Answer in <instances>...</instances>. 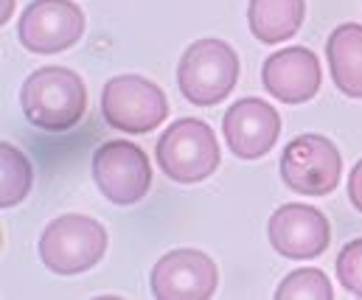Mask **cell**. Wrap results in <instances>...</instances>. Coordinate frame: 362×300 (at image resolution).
<instances>
[{"mask_svg": "<svg viewBox=\"0 0 362 300\" xmlns=\"http://www.w3.org/2000/svg\"><path fill=\"white\" fill-rule=\"evenodd\" d=\"M306 3L303 0H250L247 6V23L259 42H284L298 34L303 25Z\"/></svg>", "mask_w": 362, "mask_h": 300, "instance_id": "cell-14", "label": "cell"}, {"mask_svg": "<svg viewBox=\"0 0 362 300\" xmlns=\"http://www.w3.org/2000/svg\"><path fill=\"white\" fill-rule=\"evenodd\" d=\"M219 140L199 118H180L158 140V163L175 183H202L219 169Z\"/></svg>", "mask_w": 362, "mask_h": 300, "instance_id": "cell-4", "label": "cell"}, {"mask_svg": "<svg viewBox=\"0 0 362 300\" xmlns=\"http://www.w3.org/2000/svg\"><path fill=\"white\" fill-rule=\"evenodd\" d=\"M326 59L337 90L349 99H362V25L343 23L326 42Z\"/></svg>", "mask_w": 362, "mask_h": 300, "instance_id": "cell-13", "label": "cell"}, {"mask_svg": "<svg viewBox=\"0 0 362 300\" xmlns=\"http://www.w3.org/2000/svg\"><path fill=\"white\" fill-rule=\"evenodd\" d=\"M275 298L278 300H332L334 298V289H332V281L323 270H315V267H303V270H295L289 272L278 289H275Z\"/></svg>", "mask_w": 362, "mask_h": 300, "instance_id": "cell-16", "label": "cell"}, {"mask_svg": "<svg viewBox=\"0 0 362 300\" xmlns=\"http://www.w3.org/2000/svg\"><path fill=\"white\" fill-rule=\"evenodd\" d=\"M20 104L28 124L45 132H68L88 109V88L71 68L51 65L34 71L23 82Z\"/></svg>", "mask_w": 362, "mask_h": 300, "instance_id": "cell-1", "label": "cell"}, {"mask_svg": "<svg viewBox=\"0 0 362 300\" xmlns=\"http://www.w3.org/2000/svg\"><path fill=\"white\" fill-rule=\"evenodd\" d=\"M107 250L101 222L82 213L57 216L40 236V258L57 275H79L95 267Z\"/></svg>", "mask_w": 362, "mask_h": 300, "instance_id": "cell-3", "label": "cell"}, {"mask_svg": "<svg viewBox=\"0 0 362 300\" xmlns=\"http://www.w3.org/2000/svg\"><path fill=\"white\" fill-rule=\"evenodd\" d=\"M349 200L362 213V160L351 169V174H349Z\"/></svg>", "mask_w": 362, "mask_h": 300, "instance_id": "cell-18", "label": "cell"}, {"mask_svg": "<svg viewBox=\"0 0 362 300\" xmlns=\"http://www.w3.org/2000/svg\"><path fill=\"white\" fill-rule=\"evenodd\" d=\"M262 82L281 104H306L317 96L323 82L320 59L303 45L275 51L262 65Z\"/></svg>", "mask_w": 362, "mask_h": 300, "instance_id": "cell-12", "label": "cell"}, {"mask_svg": "<svg viewBox=\"0 0 362 300\" xmlns=\"http://www.w3.org/2000/svg\"><path fill=\"white\" fill-rule=\"evenodd\" d=\"M337 278L351 295L362 298V239L349 241L340 250V256H337Z\"/></svg>", "mask_w": 362, "mask_h": 300, "instance_id": "cell-17", "label": "cell"}, {"mask_svg": "<svg viewBox=\"0 0 362 300\" xmlns=\"http://www.w3.org/2000/svg\"><path fill=\"white\" fill-rule=\"evenodd\" d=\"M85 34V14L74 0H31L20 17L17 37L31 54H59Z\"/></svg>", "mask_w": 362, "mask_h": 300, "instance_id": "cell-8", "label": "cell"}, {"mask_svg": "<svg viewBox=\"0 0 362 300\" xmlns=\"http://www.w3.org/2000/svg\"><path fill=\"white\" fill-rule=\"evenodd\" d=\"M236 82L239 56L225 40L205 37L185 48L177 65V85L188 104L214 107L233 93Z\"/></svg>", "mask_w": 362, "mask_h": 300, "instance_id": "cell-2", "label": "cell"}, {"mask_svg": "<svg viewBox=\"0 0 362 300\" xmlns=\"http://www.w3.org/2000/svg\"><path fill=\"white\" fill-rule=\"evenodd\" d=\"M225 140L242 160L264 157L281 135V115L264 99H239L222 118Z\"/></svg>", "mask_w": 362, "mask_h": 300, "instance_id": "cell-11", "label": "cell"}, {"mask_svg": "<svg viewBox=\"0 0 362 300\" xmlns=\"http://www.w3.org/2000/svg\"><path fill=\"white\" fill-rule=\"evenodd\" d=\"M101 115L110 126L129 132V135H144L160 126L169 115V101L166 93L135 73L112 76L104 90H101Z\"/></svg>", "mask_w": 362, "mask_h": 300, "instance_id": "cell-6", "label": "cell"}, {"mask_svg": "<svg viewBox=\"0 0 362 300\" xmlns=\"http://www.w3.org/2000/svg\"><path fill=\"white\" fill-rule=\"evenodd\" d=\"M219 270L202 250H172L152 267V295L158 300H205L216 292Z\"/></svg>", "mask_w": 362, "mask_h": 300, "instance_id": "cell-9", "label": "cell"}, {"mask_svg": "<svg viewBox=\"0 0 362 300\" xmlns=\"http://www.w3.org/2000/svg\"><path fill=\"white\" fill-rule=\"evenodd\" d=\"M93 180L112 205H135L149 194L152 166L141 146L107 140L93 155Z\"/></svg>", "mask_w": 362, "mask_h": 300, "instance_id": "cell-7", "label": "cell"}, {"mask_svg": "<svg viewBox=\"0 0 362 300\" xmlns=\"http://www.w3.org/2000/svg\"><path fill=\"white\" fill-rule=\"evenodd\" d=\"M11 14H14V0H3V3H0V23L6 25V20H8Z\"/></svg>", "mask_w": 362, "mask_h": 300, "instance_id": "cell-19", "label": "cell"}, {"mask_svg": "<svg viewBox=\"0 0 362 300\" xmlns=\"http://www.w3.org/2000/svg\"><path fill=\"white\" fill-rule=\"evenodd\" d=\"M34 183V172L28 157L11 146V143H0V208H14L28 197Z\"/></svg>", "mask_w": 362, "mask_h": 300, "instance_id": "cell-15", "label": "cell"}, {"mask_svg": "<svg viewBox=\"0 0 362 300\" xmlns=\"http://www.w3.org/2000/svg\"><path fill=\"white\" fill-rule=\"evenodd\" d=\"M267 236L278 256L292 261H306V258H317L329 247L332 224L317 208L303 202H289L281 205L270 216Z\"/></svg>", "mask_w": 362, "mask_h": 300, "instance_id": "cell-10", "label": "cell"}, {"mask_svg": "<svg viewBox=\"0 0 362 300\" xmlns=\"http://www.w3.org/2000/svg\"><path fill=\"white\" fill-rule=\"evenodd\" d=\"M340 177L343 155L326 135L306 132L286 143L281 155V180L295 194L326 197L340 186Z\"/></svg>", "mask_w": 362, "mask_h": 300, "instance_id": "cell-5", "label": "cell"}]
</instances>
